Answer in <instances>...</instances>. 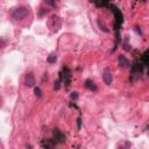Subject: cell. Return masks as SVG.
<instances>
[{
  "mask_svg": "<svg viewBox=\"0 0 149 149\" xmlns=\"http://www.w3.org/2000/svg\"><path fill=\"white\" fill-rule=\"evenodd\" d=\"M110 8H111V11L113 12L114 18H115L114 27H115V32H117V37H118V40H119V28L121 27V25H122V22H123V15H122L121 11H120L117 6L112 5V6H110Z\"/></svg>",
  "mask_w": 149,
  "mask_h": 149,
  "instance_id": "1",
  "label": "cell"
},
{
  "mask_svg": "<svg viewBox=\"0 0 149 149\" xmlns=\"http://www.w3.org/2000/svg\"><path fill=\"white\" fill-rule=\"evenodd\" d=\"M28 14H29L28 8H26V7H18V8H15V9L13 11L12 18H13L14 20H16V21H21V20L26 19Z\"/></svg>",
  "mask_w": 149,
  "mask_h": 149,
  "instance_id": "2",
  "label": "cell"
},
{
  "mask_svg": "<svg viewBox=\"0 0 149 149\" xmlns=\"http://www.w3.org/2000/svg\"><path fill=\"white\" fill-rule=\"evenodd\" d=\"M143 62L142 59L141 61H135L133 64L131 65V73H132V77H136V76H140L143 71Z\"/></svg>",
  "mask_w": 149,
  "mask_h": 149,
  "instance_id": "3",
  "label": "cell"
},
{
  "mask_svg": "<svg viewBox=\"0 0 149 149\" xmlns=\"http://www.w3.org/2000/svg\"><path fill=\"white\" fill-rule=\"evenodd\" d=\"M61 79H62V82L64 83L67 86H69L70 85V82H71V72H70V70H69V68H63V71H62V73H61Z\"/></svg>",
  "mask_w": 149,
  "mask_h": 149,
  "instance_id": "4",
  "label": "cell"
},
{
  "mask_svg": "<svg viewBox=\"0 0 149 149\" xmlns=\"http://www.w3.org/2000/svg\"><path fill=\"white\" fill-rule=\"evenodd\" d=\"M53 139L56 141V143L58 144V143H64L65 141H67V138H65V135L63 134L58 128H55L54 131H53Z\"/></svg>",
  "mask_w": 149,
  "mask_h": 149,
  "instance_id": "5",
  "label": "cell"
},
{
  "mask_svg": "<svg viewBox=\"0 0 149 149\" xmlns=\"http://www.w3.org/2000/svg\"><path fill=\"white\" fill-rule=\"evenodd\" d=\"M25 85H26V86H28V88H33L35 85V77H34V75L32 72L26 75V77H25Z\"/></svg>",
  "mask_w": 149,
  "mask_h": 149,
  "instance_id": "6",
  "label": "cell"
},
{
  "mask_svg": "<svg viewBox=\"0 0 149 149\" xmlns=\"http://www.w3.org/2000/svg\"><path fill=\"white\" fill-rule=\"evenodd\" d=\"M118 61H119V65L120 67H122V68H131V62L127 59L123 55H121V56H119V58H118Z\"/></svg>",
  "mask_w": 149,
  "mask_h": 149,
  "instance_id": "7",
  "label": "cell"
},
{
  "mask_svg": "<svg viewBox=\"0 0 149 149\" xmlns=\"http://www.w3.org/2000/svg\"><path fill=\"white\" fill-rule=\"evenodd\" d=\"M102 79L105 82V84L107 85H111L112 84V80H113V77H112V73L109 71V70H105V72L102 73Z\"/></svg>",
  "mask_w": 149,
  "mask_h": 149,
  "instance_id": "8",
  "label": "cell"
},
{
  "mask_svg": "<svg viewBox=\"0 0 149 149\" xmlns=\"http://www.w3.org/2000/svg\"><path fill=\"white\" fill-rule=\"evenodd\" d=\"M84 86L86 88V89H89L90 91H97V90H98V88H97L96 83H94L93 80H91V79L85 80V83H84Z\"/></svg>",
  "mask_w": 149,
  "mask_h": 149,
  "instance_id": "9",
  "label": "cell"
},
{
  "mask_svg": "<svg viewBox=\"0 0 149 149\" xmlns=\"http://www.w3.org/2000/svg\"><path fill=\"white\" fill-rule=\"evenodd\" d=\"M57 143H56V141L54 140V139H48V140H43L41 142V146L43 147V148H53V147H55Z\"/></svg>",
  "mask_w": 149,
  "mask_h": 149,
  "instance_id": "10",
  "label": "cell"
},
{
  "mask_svg": "<svg viewBox=\"0 0 149 149\" xmlns=\"http://www.w3.org/2000/svg\"><path fill=\"white\" fill-rule=\"evenodd\" d=\"M141 59H142V62H143V64L148 67V75H149V48L143 53Z\"/></svg>",
  "mask_w": 149,
  "mask_h": 149,
  "instance_id": "11",
  "label": "cell"
},
{
  "mask_svg": "<svg viewBox=\"0 0 149 149\" xmlns=\"http://www.w3.org/2000/svg\"><path fill=\"white\" fill-rule=\"evenodd\" d=\"M111 0H93V3L97 7H107Z\"/></svg>",
  "mask_w": 149,
  "mask_h": 149,
  "instance_id": "12",
  "label": "cell"
},
{
  "mask_svg": "<svg viewBox=\"0 0 149 149\" xmlns=\"http://www.w3.org/2000/svg\"><path fill=\"white\" fill-rule=\"evenodd\" d=\"M47 61H48V63H55V62L57 61V55H56V54H50V55L48 56Z\"/></svg>",
  "mask_w": 149,
  "mask_h": 149,
  "instance_id": "13",
  "label": "cell"
},
{
  "mask_svg": "<svg viewBox=\"0 0 149 149\" xmlns=\"http://www.w3.org/2000/svg\"><path fill=\"white\" fill-rule=\"evenodd\" d=\"M98 26H99V28H100L102 32H105V33H109V32H110V30L107 29V27L105 26V24L101 22V20H98Z\"/></svg>",
  "mask_w": 149,
  "mask_h": 149,
  "instance_id": "14",
  "label": "cell"
},
{
  "mask_svg": "<svg viewBox=\"0 0 149 149\" xmlns=\"http://www.w3.org/2000/svg\"><path fill=\"white\" fill-rule=\"evenodd\" d=\"M61 83H62V79H61V77L55 82V85H54V89L55 90H59L61 89Z\"/></svg>",
  "mask_w": 149,
  "mask_h": 149,
  "instance_id": "15",
  "label": "cell"
},
{
  "mask_svg": "<svg viewBox=\"0 0 149 149\" xmlns=\"http://www.w3.org/2000/svg\"><path fill=\"white\" fill-rule=\"evenodd\" d=\"M34 92H35V96H36V97H38V98H41V97H42V91H41V89H40V88H35Z\"/></svg>",
  "mask_w": 149,
  "mask_h": 149,
  "instance_id": "16",
  "label": "cell"
},
{
  "mask_svg": "<svg viewBox=\"0 0 149 149\" xmlns=\"http://www.w3.org/2000/svg\"><path fill=\"white\" fill-rule=\"evenodd\" d=\"M46 1V4H48L49 6H51V7H55L56 6V0H44Z\"/></svg>",
  "mask_w": 149,
  "mask_h": 149,
  "instance_id": "17",
  "label": "cell"
},
{
  "mask_svg": "<svg viewBox=\"0 0 149 149\" xmlns=\"http://www.w3.org/2000/svg\"><path fill=\"white\" fill-rule=\"evenodd\" d=\"M71 99L77 100V99H78V92H72V93H71Z\"/></svg>",
  "mask_w": 149,
  "mask_h": 149,
  "instance_id": "18",
  "label": "cell"
},
{
  "mask_svg": "<svg viewBox=\"0 0 149 149\" xmlns=\"http://www.w3.org/2000/svg\"><path fill=\"white\" fill-rule=\"evenodd\" d=\"M80 126H82V119L78 118L77 119V127H78V129H80Z\"/></svg>",
  "mask_w": 149,
  "mask_h": 149,
  "instance_id": "19",
  "label": "cell"
}]
</instances>
